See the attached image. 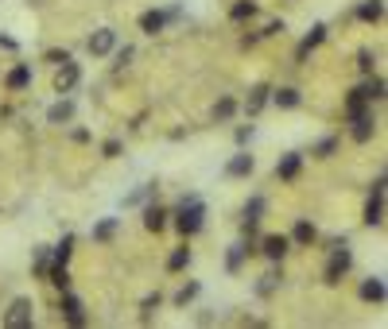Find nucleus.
I'll return each instance as SVG.
<instances>
[{"label": "nucleus", "instance_id": "36", "mask_svg": "<svg viewBox=\"0 0 388 329\" xmlns=\"http://www.w3.org/2000/svg\"><path fill=\"white\" fill-rule=\"evenodd\" d=\"M159 306V294H152V299H144V310H140V314H144V321L152 318V310Z\"/></svg>", "mask_w": 388, "mask_h": 329}, {"label": "nucleus", "instance_id": "39", "mask_svg": "<svg viewBox=\"0 0 388 329\" xmlns=\"http://www.w3.org/2000/svg\"><path fill=\"white\" fill-rule=\"evenodd\" d=\"M252 135V124H245V128H237V144H245V140H249Z\"/></svg>", "mask_w": 388, "mask_h": 329}, {"label": "nucleus", "instance_id": "37", "mask_svg": "<svg viewBox=\"0 0 388 329\" xmlns=\"http://www.w3.org/2000/svg\"><path fill=\"white\" fill-rule=\"evenodd\" d=\"M67 50H47V62H55V66H62V62H67Z\"/></svg>", "mask_w": 388, "mask_h": 329}, {"label": "nucleus", "instance_id": "20", "mask_svg": "<svg viewBox=\"0 0 388 329\" xmlns=\"http://www.w3.org/2000/svg\"><path fill=\"white\" fill-rule=\"evenodd\" d=\"M268 93H272V89H268ZM272 97H276V105H280V109H295V105L303 101V97H299V89H276Z\"/></svg>", "mask_w": 388, "mask_h": 329}, {"label": "nucleus", "instance_id": "8", "mask_svg": "<svg viewBox=\"0 0 388 329\" xmlns=\"http://www.w3.org/2000/svg\"><path fill=\"white\" fill-rule=\"evenodd\" d=\"M373 132H377V120H373V113H358V116H353V140H358V144H369V140H373Z\"/></svg>", "mask_w": 388, "mask_h": 329}, {"label": "nucleus", "instance_id": "11", "mask_svg": "<svg viewBox=\"0 0 388 329\" xmlns=\"http://www.w3.org/2000/svg\"><path fill=\"white\" fill-rule=\"evenodd\" d=\"M322 39H326V28H322V24H319V28H310V35H307V39H303V43H299V50H295V58H299V62H303V58H307L310 50L319 47Z\"/></svg>", "mask_w": 388, "mask_h": 329}, {"label": "nucleus", "instance_id": "7", "mask_svg": "<svg viewBox=\"0 0 388 329\" xmlns=\"http://www.w3.org/2000/svg\"><path fill=\"white\" fill-rule=\"evenodd\" d=\"M62 318L70 321V326H86V306H82V302L74 299V294H62Z\"/></svg>", "mask_w": 388, "mask_h": 329}, {"label": "nucleus", "instance_id": "30", "mask_svg": "<svg viewBox=\"0 0 388 329\" xmlns=\"http://www.w3.org/2000/svg\"><path fill=\"white\" fill-rule=\"evenodd\" d=\"M70 252H74V236H62V244L55 248V263H67Z\"/></svg>", "mask_w": 388, "mask_h": 329}, {"label": "nucleus", "instance_id": "6", "mask_svg": "<svg viewBox=\"0 0 388 329\" xmlns=\"http://www.w3.org/2000/svg\"><path fill=\"white\" fill-rule=\"evenodd\" d=\"M74 86H78V66L67 58V62L58 66V74H55V93H70Z\"/></svg>", "mask_w": 388, "mask_h": 329}, {"label": "nucleus", "instance_id": "23", "mask_svg": "<svg viewBox=\"0 0 388 329\" xmlns=\"http://www.w3.org/2000/svg\"><path fill=\"white\" fill-rule=\"evenodd\" d=\"M47 275H51V283H55L58 290H67V287H70V271H67V263H55V267H47Z\"/></svg>", "mask_w": 388, "mask_h": 329}, {"label": "nucleus", "instance_id": "12", "mask_svg": "<svg viewBox=\"0 0 388 329\" xmlns=\"http://www.w3.org/2000/svg\"><path fill=\"white\" fill-rule=\"evenodd\" d=\"M164 24H167L164 12H144V16H140V31H144V35H155V31H164Z\"/></svg>", "mask_w": 388, "mask_h": 329}, {"label": "nucleus", "instance_id": "25", "mask_svg": "<svg viewBox=\"0 0 388 329\" xmlns=\"http://www.w3.org/2000/svg\"><path fill=\"white\" fill-rule=\"evenodd\" d=\"M28 82H31V70H28V66H16V70L8 74V89H24Z\"/></svg>", "mask_w": 388, "mask_h": 329}, {"label": "nucleus", "instance_id": "38", "mask_svg": "<svg viewBox=\"0 0 388 329\" xmlns=\"http://www.w3.org/2000/svg\"><path fill=\"white\" fill-rule=\"evenodd\" d=\"M128 58H132V47H125V50H116V66H125Z\"/></svg>", "mask_w": 388, "mask_h": 329}, {"label": "nucleus", "instance_id": "27", "mask_svg": "<svg viewBox=\"0 0 388 329\" xmlns=\"http://www.w3.org/2000/svg\"><path fill=\"white\" fill-rule=\"evenodd\" d=\"M358 16L365 19V24H377V19H380V0H369V4H361Z\"/></svg>", "mask_w": 388, "mask_h": 329}, {"label": "nucleus", "instance_id": "29", "mask_svg": "<svg viewBox=\"0 0 388 329\" xmlns=\"http://www.w3.org/2000/svg\"><path fill=\"white\" fill-rule=\"evenodd\" d=\"M346 113H349V120H353V116H358V113H365V97H361L358 89L349 93V101H346Z\"/></svg>", "mask_w": 388, "mask_h": 329}, {"label": "nucleus", "instance_id": "14", "mask_svg": "<svg viewBox=\"0 0 388 329\" xmlns=\"http://www.w3.org/2000/svg\"><path fill=\"white\" fill-rule=\"evenodd\" d=\"M299 163H303V159H299L295 151L283 155L280 163H276V174H280V178H295V174H299Z\"/></svg>", "mask_w": 388, "mask_h": 329}, {"label": "nucleus", "instance_id": "15", "mask_svg": "<svg viewBox=\"0 0 388 329\" xmlns=\"http://www.w3.org/2000/svg\"><path fill=\"white\" fill-rule=\"evenodd\" d=\"M252 167H256V163H252V155H233L225 171H229L233 178H241V174H252Z\"/></svg>", "mask_w": 388, "mask_h": 329}, {"label": "nucleus", "instance_id": "24", "mask_svg": "<svg viewBox=\"0 0 388 329\" xmlns=\"http://www.w3.org/2000/svg\"><path fill=\"white\" fill-rule=\"evenodd\" d=\"M249 244H233V248H229V260H225V267H229V271H237V267H241V263H245V256H249Z\"/></svg>", "mask_w": 388, "mask_h": 329}, {"label": "nucleus", "instance_id": "17", "mask_svg": "<svg viewBox=\"0 0 388 329\" xmlns=\"http://www.w3.org/2000/svg\"><path fill=\"white\" fill-rule=\"evenodd\" d=\"M358 93L365 97V101H380V97H385V77H369Z\"/></svg>", "mask_w": 388, "mask_h": 329}, {"label": "nucleus", "instance_id": "33", "mask_svg": "<svg viewBox=\"0 0 388 329\" xmlns=\"http://www.w3.org/2000/svg\"><path fill=\"white\" fill-rule=\"evenodd\" d=\"M213 116H218V120H229V116H233V101H229V97H222V101L213 105Z\"/></svg>", "mask_w": 388, "mask_h": 329}, {"label": "nucleus", "instance_id": "2", "mask_svg": "<svg viewBox=\"0 0 388 329\" xmlns=\"http://www.w3.org/2000/svg\"><path fill=\"white\" fill-rule=\"evenodd\" d=\"M349 263H353V256H349L346 244H338V248L330 252V260H326V271H322V283H330V287H338L342 275L349 271Z\"/></svg>", "mask_w": 388, "mask_h": 329}, {"label": "nucleus", "instance_id": "21", "mask_svg": "<svg viewBox=\"0 0 388 329\" xmlns=\"http://www.w3.org/2000/svg\"><path fill=\"white\" fill-rule=\"evenodd\" d=\"M280 279H283L280 271H268V275H261V283H256V294H264V299H268L272 290L280 287Z\"/></svg>", "mask_w": 388, "mask_h": 329}, {"label": "nucleus", "instance_id": "3", "mask_svg": "<svg viewBox=\"0 0 388 329\" xmlns=\"http://www.w3.org/2000/svg\"><path fill=\"white\" fill-rule=\"evenodd\" d=\"M4 326H8V329L31 326V299H16V302H12V310L4 314Z\"/></svg>", "mask_w": 388, "mask_h": 329}, {"label": "nucleus", "instance_id": "16", "mask_svg": "<svg viewBox=\"0 0 388 329\" xmlns=\"http://www.w3.org/2000/svg\"><path fill=\"white\" fill-rule=\"evenodd\" d=\"M361 299H365V302H385V283H380V279H365V283H361Z\"/></svg>", "mask_w": 388, "mask_h": 329}, {"label": "nucleus", "instance_id": "31", "mask_svg": "<svg viewBox=\"0 0 388 329\" xmlns=\"http://www.w3.org/2000/svg\"><path fill=\"white\" fill-rule=\"evenodd\" d=\"M249 16H256V4H252V0H241V4H233V19H249Z\"/></svg>", "mask_w": 388, "mask_h": 329}, {"label": "nucleus", "instance_id": "28", "mask_svg": "<svg viewBox=\"0 0 388 329\" xmlns=\"http://www.w3.org/2000/svg\"><path fill=\"white\" fill-rule=\"evenodd\" d=\"M116 232V217H105L101 225H94V241H109Z\"/></svg>", "mask_w": 388, "mask_h": 329}, {"label": "nucleus", "instance_id": "18", "mask_svg": "<svg viewBox=\"0 0 388 329\" xmlns=\"http://www.w3.org/2000/svg\"><path fill=\"white\" fill-rule=\"evenodd\" d=\"M70 116H74V105H70V101H58V105H51L47 120H51V124H67Z\"/></svg>", "mask_w": 388, "mask_h": 329}, {"label": "nucleus", "instance_id": "1", "mask_svg": "<svg viewBox=\"0 0 388 329\" xmlns=\"http://www.w3.org/2000/svg\"><path fill=\"white\" fill-rule=\"evenodd\" d=\"M202 202L198 198H183V209H179V217H175V225H179V232L183 236H194V232L202 229Z\"/></svg>", "mask_w": 388, "mask_h": 329}, {"label": "nucleus", "instance_id": "22", "mask_svg": "<svg viewBox=\"0 0 388 329\" xmlns=\"http://www.w3.org/2000/svg\"><path fill=\"white\" fill-rule=\"evenodd\" d=\"M186 263H191V248H175L171 256H167V271H183Z\"/></svg>", "mask_w": 388, "mask_h": 329}, {"label": "nucleus", "instance_id": "32", "mask_svg": "<svg viewBox=\"0 0 388 329\" xmlns=\"http://www.w3.org/2000/svg\"><path fill=\"white\" fill-rule=\"evenodd\" d=\"M194 294H198V283H186V287L179 290V294H175V306H186V302H191Z\"/></svg>", "mask_w": 388, "mask_h": 329}, {"label": "nucleus", "instance_id": "26", "mask_svg": "<svg viewBox=\"0 0 388 329\" xmlns=\"http://www.w3.org/2000/svg\"><path fill=\"white\" fill-rule=\"evenodd\" d=\"M261 213H264V198H252V202L245 205V225H256L261 221Z\"/></svg>", "mask_w": 388, "mask_h": 329}, {"label": "nucleus", "instance_id": "10", "mask_svg": "<svg viewBox=\"0 0 388 329\" xmlns=\"http://www.w3.org/2000/svg\"><path fill=\"white\" fill-rule=\"evenodd\" d=\"M264 105H268V86H252V89H249V97H245V113L256 116Z\"/></svg>", "mask_w": 388, "mask_h": 329}, {"label": "nucleus", "instance_id": "9", "mask_svg": "<svg viewBox=\"0 0 388 329\" xmlns=\"http://www.w3.org/2000/svg\"><path fill=\"white\" fill-rule=\"evenodd\" d=\"M261 252L268 256V260H283V252H288V236H280V232H272V236H264Z\"/></svg>", "mask_w": 388, "mask_h": 329}, {"label": "nucleus", "instance_id": "5", "mask_svg": "<svg viewBox=\"0 0 388 329\" xmlns=\"http://www.w3.org/2000/svg\"><path fill=\"white\" fill-rule=\"evenodd\" d=\"M116 47V31L113 28H101V31H94V35H89V55H109V50Z\"/></svg>", "mask_w": 388, "mask_h": 329}, {"label": "nucleus", "instance_id": "4", "mask_svg": "<svg viewBox=\"0 0 388 329\" xmlns=\"http://www.w3.org/2000/svg\"><path fill=\"white\" fill-rule=\"evenodd\" d=\"M380 194H385V178L373 186V198H369V205H365V225H380V221H385V202H380Z\"/></svg>", "mask_w": 388, "mask_h": 329}, {"label": "nucleus", "instance_id": "13", "mask_svg": "<svg viewBox=\"0 0 388 329\" xmlns=\"http://www.w3.org/2000/svg\"><path fill=\"white\" fill-rule=\"evenodd\" d=\"M144 225H148V232H164L167 213L159 209V205H148V209H144Z\"/></svg>", "mask_w": 388, "mask_h": 329}, {"label": "nucleus", "instance_id": "19", "mask_svg": "<svg viewBox=\"0 0 388 329\" xmlns=\"http://www.w3.org/2000/svg\"><path fill=\"white\" fill-rule=\"evenodd\" d=\"M315 236H319V232H315V225H310V221H295V229H291V241H295V244H310Z\"/></svg>", "mask_w": 388, "mask_h": 329}, {"label": "nucleus", "instance_id": "34", "mask_svg": "<svg viewBox=\"0 0 388 329\" xmlns=\"http://www.w3.org/2000/svg\"><path fill=\"white\" fill-rule=\"evenodd\" d=\"M358 66H361V74H373V50H361V55H358Z\"/></svg>", "mask_w": 388, "mask_h": 329}, {"label": "nucleus", "instance_id": "35", "mask_svg": "<svg viewBox=\"0 0 388 329\" xmlns=\"http://www.w3.org/2000/svg\"><path fill=\"white\" fill-rule=\"evenodd\" d=\"M101 151H105V159H116V155H121V140H105Z\"/></svg>", "mask_w": 388, "mask_h": 329}]
</instances>
